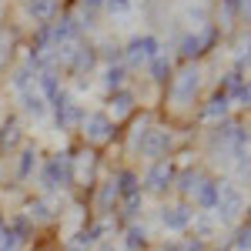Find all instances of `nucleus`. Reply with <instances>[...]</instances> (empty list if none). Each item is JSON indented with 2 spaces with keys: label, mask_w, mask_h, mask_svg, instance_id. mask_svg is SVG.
Listing matches in <instances>:
<instances>
[{
  "label": "nucleus",
  "mask_w": 251,
  "mask_h": 251,
  "mask_svg": "<svg viewBox=\"0 0 251 251\" xmlns=\"http://www.w3.org/2000/svg\"><path fill=\"white\" fill-rule=\"evenodd\" d=\"M74 181V157L71 154H54L44 168H40V188L47 194L64 191Z\"/></svg>",
  "instance_id": "1"
},
{
  "label": "nucleus",
  "mask_w": 251,
  "mask_h": 251,
  "mask_svg": "<svg viewBox=\"0 0 251 251\" xmlns=\"http://www.w3.org/2000/svg\"><path fill=\"white\" fill-rule=\"evenodd\" d=\"M214 40H218V24H201V30L198 34H184L181 44H177V50H181V57L184 60H194L201 57V54H208L214 47Z\"/></svg>",
  "instance_id": "2"
},
{
  "label": "nucleus",
  "mask_w": 251,
  "mask_h": 251,
  "mask_svg": "<svg viewBox=\"0 0 251 251\" xmlns=\"http://www.w3.org/2000/svg\"><path fill=\"white\" fill-rule=\"evenodd\" d=\"M121 54H124V64H127V67H148V64L161 54V44H157V37H151V34H141V37L127 40V47H124Z\"/></svg>",
  "instance_id": "3"
},
{
  "label": "nucleus",
  "mask_w": 251,
  "mask_h": 251,
  "mask_svg": "<svg viewBox=\"0 0 251 251\" xmlns=\"http://www.w3.org/2000/svg\"><path fill=\"white\" fill-rule=\"evenodd\" d=\"M171 131L168 127H148V131H141V137L134 141L137 154L141 157H151V161H161V157L168 154V148H171Z\"/></svg>",
  "instance_id": "4"
},
{
  "label": "nucleus",
  "mask_w": 251,
  "mask_h": 251,
  "mask_svg": "<svg viewBox=\"0 0 251 251\" xmlns=\"http://www.w3.org/2000/svg\"><path fill=\"white\" fill-rule=\"evenodd\" d=\"M241 211H245L241 191H238L234 184H228V181H221V194H218V204H214V218H218L221 225H231V221H238Z\"/></svg>",
  "instance_id": "5"
},
{
  "label": "nucleus",
  "mask_w": 251,
  "mask_h": 251,
  "mask_svg": "<svg viewBox=\"0 0 251 251\" xmlns=\"http://www.w3.org/2000/svg\"><path fill=\"white\" fill-rule=\"evenodd\" d=\"M198 87H201V74H198V67H184V71H177V74L171 77L168 94H171L174 104H191L194 94H198Z\"/></svg>",
  "instance_id": "6"
},
{
  "label": "nucleus",
  "mask_w": 251,
  "mask_h": 251,
  "mask_svg": "<svg viewBox=\"0 0 251 251\" xmlns=\"http://www.w3.org/2000/svg\"><path fill=\"white\" fill-rule=\"evenodd\" d=\"M117 127L114 121L107 114H100V111H94V114H84V137L91 141V144H104V141H114Z\"/></svg>",
  "instance_id": "7"
},
{
  "label": "nucleus",
  "mask_w": 251,
  "mask_h": 251,
  "mask_svg": "<svg viewBox=\"0 0 251 251\" xmlns=\"http://www.w3.org/2000/svg\"><path fill=\"white\" fill-rule=\"evenodd\" d=\"M171 181H174L171 161H154V164L148 168V174H144V188L154 191V194H164L168 188H171Z\"/></svg>",
  "instance_id": "8"
},
{
  "label": "nucleus",
  "mask_w": 251,
  "mask_h": 251,
  "mask_svg": "<svg viewBox=\"0 0 251 251\" xmlns=\"http://www.w3.org/2000/svg\"><path fill=\"white\" fill-rule=\"evenodd\" d=\"M50 27V47H67V44H74L80 37V20L77 17H60L54 24H47Z\"/></svg>",
  "instance_id": "9"
},
{
  "label": "nucleus",
  "mask_w": 251,
  "mask_h": 251,
  "mask_svg": "<svg viewBox=\"0 0 251 251\" xmlns=\"http://www.w3.org/2000/svg\"><path fill=\"white\" fill-rule=\"evenodd\" d=\"M50 104H54V117H57V127H60V131H67L71 124L84 121V111H80L77 104H71V97L64 94V91H60V94L54 97Z\"/></svg>",
  "instance_id": "10"
},
{
  "label": "nucleus",
  "mask_w": 251,
  "mask_h": 251,
  "mask_svg": "<svg viewBox=\"0 0 251 251\" xmlns=\"http://www.w3.org/2000/svg\"><path fill=\"white\" fill-rule=\"evenodd\" d=\"M194 221V211L188 204H171V208H161V225L168 231H188Z\"/></svg>",
  "instance_id": "11"
},
{
  "label": "nucleus",
  "mask_w": 251,
  "mask_h": 251,
  "mask_svg": "<svg viewBox=\"0 0 251 251\" xmlns=\"http://www.w3.org/2000/svg\"><path fill=\"white\" fill-rule=\"evenodd\" d=\"M114 188H117V198H134V194H141V177H137V171H131V168H124V171H117L114 177Z\"/></svg>",
  "instance_id": "12"
},
{
  "label": "nucleus",
  "mask_w": 251,
  "mask_h": 251,
  "mask_svg": "<svg viewBox=\"0 0 251 251\" xmlns=\"http://www.w3.org/2000/svg\"><path fill=\"white\" fill-rule=\"evenodd\" d=\"M218 194H221V181H201V188L194 191V204L201 208V211H214V204H218Z\"/></svg>",
  "instance_id": "13"
},
{
  "label": "nucleus",
  "mask_w": 251,
  "mask_h": 251,
  "mask_svg": "<svg viewBox=\"0 0 251 251\" xmlns=\"http://www.w3.org/2000/svg\"><path fill=\"white\" fill-rule=\"evenodd\" d=\"M94 64H97V50L94 47H74L71 57H67V67H71L74 74H87Z\"/></svg>",
  "instance_id": "14"
},
{
  "label": "nucleus",
  "mask_w": 251,
  "mask_h": 251,
  "mask_svg": "<svg viewBox=\"0 0 251 251\" xmlns=\"http://www.w3.org/2000/svg\"><path fill=\"white\" fill-rule=\"evenodd\" d=\"M228 107H231V100L218 91V94L201 107V117H204V121H225V117H228Z\"/></svg>",
  "instance_id": "15"
},
{
  "label": "nucleus",
  "mask_w": 251,
  "mask_h": 251,
  "mask_svg": "<svg viewBox=\"0 0 251 251\" xmlns=\"http://www.w3.org/2000/svg\"><path fill=\"white\" fill-rule=\"evenodd\" d=\"M7 231L14 234V238H17L20 245H24V241H30V238H34V221H30L27 214L20 211V214H14V218L7 221Z\"/></svg>",
  "instance_id": "16"
},
{
  "label": "nucleus",
  "mask_w": 251,
  "mask_h": 251,
  "mask_svg": "<svg viewBox=\"0 0 251 251\" xmlns=\"http://www.w3.org/2000/svg\"><path fill=\"white\" fill-rule=\"evenodd\" d=\"M20 104H24V111L34 117H44L47 114V100L40 97V91H34V87H27V91H20Z\"/></svg>",
  "instance_id": "17"
},
{
  "label": "nucleus",
  "mask_w": 251,
  "mask_h": 251,
  "mask_svg": "<svg viewBox=\"0 0 251 251\" xmlns=\"http://www.w3.org/2000/svg\"><path fill=\"white\" fill-rule=\"evenodd\" d=\"M24 10L34 20H50L57 14V0H24Z\"/></svg>",
  "instance_id": "18"
},
{
  "label": "nucleus",
  "mask_w": 251,
  "mask_h": 251,
  "mask_svg": "<svg viewBox=\"0 0 251 251\" xmlns=\"http://www.w3.org/2000/svg\"><path fill=\"white\" fill-rule=\"evenodd\" d=\"M34 171H37V148L27 144V148L20 151V161H17V181H27Z\"/></svg>",
  "instance_id": "19"
},
{
  "label": "nucleus",
  "mask_w": 251,
  "mask_h": 251,
  "mask_svg": "<svg viewBox=\"0 0 251 251\" xmlns=\"http://www.w3.org/2000/svg\"><path fill=\"white\" fill-rule=\"evenodd\" d=\"M148 74H151V80H157V84H168V80H171V57L161 50V54L148 64Z\"/></svg>",
  "instance_id": "20"
},
{
  "label": "nucleus",
  "mask_w": 251,
  "mask_h": 251,
  "mask_svg": "<svg viewBox=\"0 0 251 251\" xmlns=\"http://www.w3.org/2000/svg\"><path fill=\"white\" fill-rule=\"evenodd\" d=\"M111 111H114V117H127L134 111V94H131L127 87L114 91V94H111Z\"/></svg>",
  "instance_id": "21"
},
{
  "label": "nucleus",
  "mask_w": 251,
  "mask_h": 251,
  "mask_svg": "<svg viewBox=\"0 0 251 251\" xmlns=\"http://www.w3.org/2000/svg\"><path fill=\"white\" fill-rule=\"evenodd\" d=\"M57 94H60L57 71H54V67H50V71H40V97H44V100H54Z\"/></svg>",
  "instance_id": "22"
},
{
  "label": "nucleus",
  "mask_w": 251,
  "mask_h": 251,
  "mask_svg": "<svg viewBox=\"0 0 251 251\" xmlns=\"http://www.w3.org/2000/svg\"><path fill=\"white\" fill-rule=\"evenodd\" d=\"M24 214H27V218L37 225V221H50V218H54V208H50V201H44V198H34V201L27 204V211H24Z\"/></svg>",
  "instance_id": "23"
},
{
  "label": "nucleus",
  "mask_w": 251,
  "mask_h": 251,
  "mask_svg": "<svg viewBox=\"0 0 251 251\" xmlns=\"http://www.w3.org/2000/svg\"><path fill=\"white\" fill-rule=\"evenodd\" d=\"M124 248H127V251H141V248H148V231H144L141 225H131V228L124 231Z\"/></svg>",
  "instance_id": "24"
},
{
  "label": "nucleus",
  "mask_w": 251,
  "mask_h": 251,
  "mask_svg": "<svg viewBox=\"0 0 251 251\" xmlns=\"http://www.w3.org/2000/svg\"><path fill=\"white\" fill-rule=\"evenodd\" d=\"M117 201V188L114 181H104L100 184V191H97V211L100 214H111V204Z\"/></svg>",
  "instance_id": "25"
},
{
  "label": "nucleus",
  "mask_w": 251,
  "mask_h": 251,
  "mask_svg": "<svg viewBox=\"0 0 251 251\" xmlns=\"http://www.w3.org/2000/svg\"><path fill=\"white\" fill-rule=\"evenodd\" d=\"M124 77H127V67L114 64V67H107V71H104V87L114 94V91H121V87H124Z\"/></svg>",
  "instance_id": "26"
},
{
  "label": "nucleus",
  "mask_w": 251,
  "mask_h": 251,
  "mask_svg": "<svg viewBox=\"0 0 251 251\" xmlns=\"http://www.w3.org/2000/svg\"><path fill=\"white\" fill-rule=\"evenodd\" d=\"M201 181H204V177H201V171L188 168V171L177 177V191H181V194H194L198 188H201Z\"/></svg>",
  "instance_id": "27"
},
{
  "label": "nucleus",
  "mask_w": 251,
  "mask_h": 251,
  "mask_svg": "<svg viewBox=\"0 0 251 251\" xmlns=\"http://www.w3.org/2000/svg\"><path fill=\"white\" fill-rule=\"evenodd\" d=\"M228 100L231 104H241V107H251V80H241L231 94H228Z\"/></svg>",
  "instance_id": "28"
},
{
  "label": "nucleus",
  "mask_w": 251,
  "mask_h": 251,
  "mask_svg": "<svg viewBox=\"0 0 251 251\" xmlns=\"http://www.w3.org/2000/svg\"><path fill=\"white\" fill-rule=\"evenodd\" d=\"M164 251H204V241L201 238H184V241H168Z\"/></svg>",
  "instance_id": "29"
},
{
  "label": "nucleus",
  "mask_w": 251,
  "mask_h": 251,
  "mask_svg": "<svg viewBox=\"0 0 251 251\" xmlns=\"http://www.w3.org/2000/svg\"><path fill=\"white\" fill-rule=\"evenodd\" d=\"M30 74H37V71H34L30 64L17 67V71H14V87H17V91H27V87L34 84V77H30Z\"/></svg>",
  "instance_id": "30"
},
{
  "label": "nucleus",
  "mask_w": 251,
  "mask_h": 251,
  "mask_svg": "<svg viewBox=\"0 0 251 251\" xmlns=\"http://www.w3.org/2000/svg\"><path fill=\"white\" fill-rule=\"evenodd\" d=\"M231 248H234V251H251V228H248V225H241V228L234 231Z\"/></svg>",
  "instance_id": "31"
},
{
  "label": "nucleus",
  "mask_w": 251,
  "mask_h": 251,
  "mask_svg": "<svg viewBox=\"0 0 251 251\" xmlns=\"http://www.w3.org/2000/svg\"><path fill=\"white\" fill-rule=\"evenodd\" d=\"M211 231H214V221L208 218V214H204V218H194V238H201V241H204Z\"/></svg>",
  "instance_id": "32"
},
{
  "label": "nucleus",
  "mask_w": 251,
  "mask_h": 251,
  "mask_svg": "<svg viewBox=\"0 0 251 251\" xmlns=\"http://www.w3.org/2000/svg\"><path fill=\"white\" fill-rule=\"evenodd\" d=\"M100 10H104V0H80V14L87 20H94Z\"/></svg>",
  "instance_id": "33"
},
{
  "label": "nucleus",
  "mask_w": 251,
  "mask_h": 251,
  "mask_svg": "<svg viewBox=\"0 0 251 251\" xmlns=\"http://www.w3.org/2000/svg\"><path fill=\"white\" fill-rule=\"evenodd\" d=\"M144 208V198L134 194V198H127V204H124V218H137V211Z\"/></svg>",
  "instance_id": "34"
},
{
  "label": "nucleus",
  "mask_w": 251,
  "mask_h": 251,
  "mask_svg": "<svg viewBox=\"0 0 251 251\" xmlns=\"http://www.w3.org/2000/svg\"><path fill=\"white\" fill-rule=\"evenodd\" d=\"M91 248H94V245H91V241L84 238V231H80V234H74V238L67 241V251H91Z\"/></svg>",
  "instance_id": "35"
},
{
  "label": "nucleus",
  "mask_w": 251,
  "mask_h": 251,
  "mask_svg": "<svg viewBox=\"0 0 251 251\" xmlns=\"http://www.w3.org/2000/svg\"><path fill=\"white\" fill-rule=\"evenodd\" d=\"M107 14H127L131 10V0H104Z\"/></svg>",
  "instance_id": "36"
},
{
  "label": "nucleus",
  "mask_w": 251,
  "mask_h": 251,
  "mask_svg": "<svg viewBox=\"0 0 251 251\" xmlns=\"http://www.w3.org/2000/svg\"><path fill=\"white\" fill-rule=\"evenodd\" d=\"M17 248H20V241L3 228V234H0V251H17Z\"/></svg>",
  "instance_id": "37"
},
{
  "label": "nucleus",
  "mask_w": 251,
  "mask_h": 251,
  "mask_svg": "<svg viewBox=\"0 0 251 251\" xmlns=\"http://www.w3.org/2000/svg\"><path fill=\"white\" fill-rule=\"evenodd\" d=\"M225 14H228V17L241 14V0H225Z\"/></svg>",
  "instance_id": "38"
},
{
  "label": "nucleus",
  "mask_w": 251,
  "mask_h": 251,
  "mask_svg": "<svg viewBox=\"0 0 251 251\" xmlns=\"http://www.w3.org/2000/svg\"><path fill=\"white\" fill-rule=\"evenodd\" d=\"M241 14L251 20V0H241Z\"/></svg>",
  "instance_id": "39"
},
{
  "label": "nucleus",
  "mask_w": 251,
  "mask_h": 251,
  "mask_svg": "<svg viewBox=\"0 0 251 251\" xmlns=\"http://www.w3.org/2000/svg\"><path fill=\"white\" fill-rule=\"evenodd\" d=\"M245 225H248V228H251V208H248V211H245Z\"/></svg>",
  "instance_id": "40"
},
{
  "label": "nucleus",
  "mask_w": 251,
  "mask_h": 251,
  "mask_svg": "<svg viewBox=\"0 0 251 251\" xmlns=\"http://www.w3.org/2000/svg\"><path fill=\"white\" fill-rule=\"evenodd\" d=\"M100 251H117V248L114 245H100Z\"/></svg>",
  "instance_id": "41"
},
{
  "label": "nucleus",
  "mask_w": 251,
  "mask_h": 251,
  "mask_svg": "<svg viewBox=\"0 0 251 251\" xmlns=\"http://www.w3.org/2000/svg\"><path fill=\"white\" fill-rule=\"evenodd\" d=\"M3 228H7V225H3V221H0V234H3Z\"/></svg>",
  "instance_id": "42"
},
{
  "label": "nucleus",
  "mask_w": 251,
  "mask_h": 251,
  "mask_svg": "<svg viewBox=\"0 0 251 251\" xmlns=\"http://www.w3.org/2000/svg\"><path fill=\"white\" fill-rule=\"evenodd\" d=\"M37 251H44V248H37Z\"/></svg>",
  "instance_id": "43"
},
{
  "label": "nucleus",
  "mask_w": 251,
  "mask_h": 251,
  "mask_svg": "<svg viewBox=\"0 0 251 251\" xmlns=\"http://www.w3.org/2000/svg\"><path fill=\"white\" fill-rule=\"evenodd\" d=\"M248 137H251V134H248Z\"/></svg>",
  "instance_id": "44"
}]
</instances>
